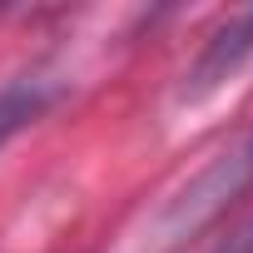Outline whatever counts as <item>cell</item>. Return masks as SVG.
Here are the masks:
<instances>
[{
  "instance_id": "6da1fadb",
  "label": "cell",
  "mask_w": 253,
  "mask_h": 253,
  "mask_svg": "<svg viewBox=\"0 0 253 253\" xmlns=\"http://www.w3.org/2000/svg\"><path fill=\"white\" fill-rule=\"evenodd\" d=\"M253 189V129L228 139L199 174H189L154 213V238L159 243H184L204 223H213L238 194Z\"/></svg>"
},
{
  "instance_id": "7a4b0ae2",
  "label": "cell",
  "mask_w": 253,
  "mask_h": 253,
  "mask_svg": "<svg viewBox=\"0 0 253 253\" xmlns=\"http://www.w3.org/2000/svg\"><path fill=\"white\" fill-rule=\"evenodd\" d=\"M248 60H253V10H238V15H228V20L204 40L199 60L189 65V75H184V84H179V99H204V94H213V89L228 84Z\"/></svg>"
},
{
  "instance_id": "3957f363",
  "label": "cell",
  "mask_w": 253,
  "mask_h": 253,
  "mask_svg": "<svg viewBox=\"0 0 253 253\" xmlns=\"http://www.w3.org/2000/svg\"><path fill=\"white\" fill-rule=\"evenodd\" d=\"M60 99V80L55 75H15L0 84V149H5L20 129H30V124Z\"/></svg>"
},
{
  "instance_id": "277c9868",
  "label": "cell",
  "mask_w": 253,
  "mask_h": 253,
  "mask_svg": "<svg viewBox=\"0 0 253 253\" xmlns=\"http://www.w3.org/2000/svg\"><path fill=\"white\" fill-rule=\"evenodd\" d=\"M213 253H253V213H248L228 238H218V243H213Z\"/></svg>"
}]
</instances>
